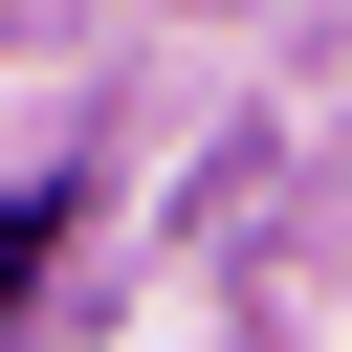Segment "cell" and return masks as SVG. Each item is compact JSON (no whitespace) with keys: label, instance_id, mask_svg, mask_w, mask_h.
I'll list each match as a JSON object with an SVG mask.
<instances>
[{"label":"cell","instance_id":"1","mask_svg":"<svg viewBox=\"0 0 352 352\" xmlns=\"http://www.w3.org/2000/svg\"><path fill=\"white\" fill-rule=\"evenodd\" d=\"M44 242H66V198H0V308L44 286Z\"/></svg>","mask_w":352,"mask_h":352}]
</instances>
